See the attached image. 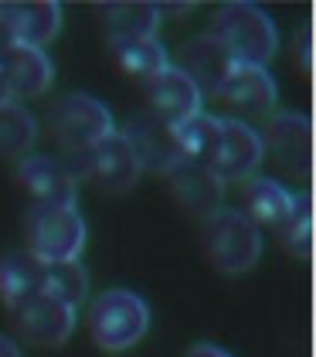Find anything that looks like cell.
Returning <instances> with one entry per match:
<instances>
[{
  "label": "cell",
  "instance_id": "obj_11",
  "mask_svg": "<svg viewBox=\"0 0 316 357\" xmlns=\"http://www.w3.org/2000/svg\"><path fill=\"white\" fill-rule=\"evenodd\" d=\"M17 184L34 194V204H75L79 197V177L61 157L27 153L17 164Z\"/></svg>",
  "mask_w": 316,
  "mask_h": 357
},
{
  "label": "cell",
  "instance_id": "obj_21",
  "mask_svg": "<svg viewBox=\"0 0 316 357\" xmlns=\"http://www.w3.org/2000/svg\"><path fill=\"white\" fill-rule=\"evenodd\" d=\"M112 55H116L119 68L126 75L140 79L143 85L153 82L160 72H167L174 65L160 38H143V41H130V45H112Z\"/></svg>",
  "mask_w": 316,
  "mask_h": 357
},
{
  "label": "cell",
  "instance_id": "obj_20",
  "mask_svg": "<svg viewBox=\"0 0 316 357\" xmlns=\"http://www.w3.org/2000/svg\"><path fill=\"white\" fill-rule=\"evenodd\" d=\"M103 21L109 31V45H130L143 38H157L160 10L157 3H105Z\"/></svg>",
  "mask_w": 316,
  "mask_h": 357
},
{
  "label": "cell",
  "instance_id": "obj_6",
  "mask_svg": "<svg viewBox=\"0 0 316 357\" xmlns=\"http://www.w3.org/2000/svg\"><path fill=\"white\" fill-rule=\"evenodd\" d=\"M65 160L72 164L79 184L89 181L103 194H126L130 188H136V181L143 174V164H140L136 150L130 146V139L123 133H112L96 150H89L82 157H65Z\"/></svg>",
  "mask_w": 316,
  "mask_h": 357
},
{
  "label": "cell",
  "instance_id": "obj_8",
  "mask_svg": "<svg viewBox=\"0 0 316 357\" xmlns=\"http://www.w3.org/2000/svg\"><path fill=\"white\" fill-rule=\"evenodd\" d=\"M265 160V143L262 133L252 123H241L235 116H221V130H218V146L211 157V170L232 184V181H248L255 177V170Z\"/></svg>",
  "mask_w": 316,
  "mask_h": 357
},
{
  "label": "cell",
  "instance_id": "obj_16",
  "mask_svg": "<svg viewBox=\"0 0 316 357\" xmlns=\"http://www.w3.org/2000/svg\"><path fill=\"white\" fill-rule=\"evenodd\" d=\"M177 68H181L187 79L201 89V96H218V92H221V85H225V79L232 75L235 61L225 55V48L218 45V38L208 31V34L190 38L184 48H181V61H177Z\"/></svg>",
  "mask_w": 316,
  "mask_h": 357
},
{
  "label": "cell",
  "instance_id": "obj_2",
  "mask_svg": "<svg viewBox=\"0 0 316 357\" xmlns=\"http://www.w3.org/2000/svg\"><path fill=\"white\" fill-rule=\"evenodd\" d=\"M27 252L45 266L79 262L89 228L79 204H31L24 218Z\"/></svg>",
  "mask_w": 316,
  "mask_h": 357
},
{
  "label": "cell",
  "instance_id": "obj_10",
  "mask_svg": "<svg viewBox=\"0 0 316 357\" xmlns=\"http://www.w3.org/2000/svg\"><path fill=\"white\" fill-rule=\"evenodd\" d=\"M262 143L296 177H310V170H313V123H310V116H303V112L269 116Z\"/></svg>",
  "mask_w": 316,
  "mask_h": 357
},
{
  "label": "cell",
  "instance_id": "obj_25",
  "mask_svg": "<svg viewBox=\"0 0 316 357\" xmlns=\"http://www.w3.org/2000/svg\"><path fill=\"white\" fill-rule=\"evenodd\" d=\"M0 357H21L17 340H14V337H7V333H0Z\"/></svg>",
  "mask_w": 316,
  "mask_h": 357
},
{
  "label": "cell",
  "instance_id": "obj_12",
  "mask_svg": "<svg viewBox=\"0 0 316 357\" xmlns=\"http://www.w3.org/2000/svg\"><path fill=\"white\" fill-rule=\"evenodd\" d=\"M146 99L153 106V116H160L163 123H170L174 130H181L184 123L197 119L204 112V96L201 89L187 79L177 65H170L167 72H160L153 82L143 85Z\"/></svg>",
  "mask_w": 316,
  "mask_h": 357
},
{
  "label": "cell",
  "instance_id": "obj_24",
  "mask_svg": "<svg viewBox=\"0 0 316 357\" xmlns=\"http://www.w3.org/2000/svg\"><path fill=\"white\" fill-rule=\"evenodd\" d=\"M187 357H232V354L225 347H218V344H194L187 351Z\"/></svg>",
  "mask_w": 316,
  "mask_h": 357
},
{
  "label": "cell",
  "instance_id": "obj_26",
  "mask_svg": "<svg viewBox=\"0 0 316 357\" xmlns=\"http://www.w3.org/2000/svg\"><path fill=\"white\" fill-rule=\"evenodd\" d=\"M10 102H17V99H14L10 85H7V79H3V72H0V109H3V106H10Z\"/></svg>",
  "mask_w": 316,
  "mask_h": 357
},
{
  "label": "cell",
  "instance_id": "obj_14",
  "mask_svg": "<svg viewBox=\"0 0 316 357\" xmlns=\"http://www.w3.org/2000/svg\"><path fill=\"white\" fill-rule=\"evenodd\" d=\"M218 96L228 102V109L238 112L235 119L245 123L248 116L255 119V116H269V112L276 109V102H279V85H276L269 68L235 65Z\"/></svg>",
  "mask_w": 316,
  "mask_h": 357
},
{
  "label": "cell",
  "instance_id": "obj_13",
  "mask_svg": "<svg viewBox=\"0 0 316 357\" xmlns=\"http://www.w3.org/2000/svg\"><path fill=\"white\" fill-rule=\"evenodd\" d=\"M0 31L10 45L45 52L61 31V3H0Z\"/></svg>",
  "mask_w": 316,
  "mask_h": 357
},
{
  "label": "cell",
  "instance_id": "obj_5",
  "mask_svg": "<svg viewBox=\"0 0 316 357\" xmlns=\"http://www.w3.org/2000/svg\"><path fill=\"white\" fill-rule=\"evenodd\" d=\"M52 133L61 143L65 157H82L89 150H96L103 139L116 133L112 112L105 102L85 92H72L61 96L52 109Z\"/></svg>",
  "mask_w": 316,
  "mask_h": 357
},
{
  "label": "cell",
  "instance_id": "obj_3",
  "mask_svg": "<svg viewBox=\"0 0 316 357\" xmlns=\"http://www.w3.org/2000/svg\"><path fill=\"white\" fill-rule=\"evenodd\" d=\"M146 330H150V306L133 289H105L89 306V333L109 354H123L136 347L146 337Z\"/></svg>",
  "mask_w": 316,
  "mask_h": 357
},
{
  "label": "cell",
  "instance_id": "obj_7",
  "mask_svg": "<svg viewBox=\"0 0 316 357\" xmlns=\"http://www.w3.org/2000/svg\"><path fill=\"white\" fill-rule=\"evenodd\" d=\"M10 317H14L17 333L34 347H61L75 333V324H79V310L52 296L48 289L14 303Z\"/></svg>",
  "mask_w": 316,
  "mask_h": 357
},
{
  "label": "cell",
  "instance_id": "obj_1",
  "mask_svg": "<svg viewBox=\"0 0 316 357\" xmlns=\"http://www.w3.org/2000/svg\"><path fill=\"white\" fill-rule=\"evenodd\" d=\"M211 34L235 65L269 68V61L279 52V28L255 3H225L214 14Z\"/></svg>",
  "mask_w": 316,
  "mask_h": 357
},
{
  "label": "cell",
  "instance_id": "obj_22",
  "mask_svg": "<svg viewBox=\"0 0 316 357\" xmlns=\"http://www.w3.org/2000/svg\"><path fill=\"white\" fill-rule=\"evenodd\" d=\"M38 143V119L34 112L21 106V102H10L0 109V157H10V160H24L27 153L34 150Z\"/></svg>",
  "mask_w": 316,
  "mask_h": 357
},
{
  "label": "cell",
  "instance_id": "obj_4",
  "mask_svg": "<svg viewBox=\"0 0 316 357\" xmlns=\"http://www.w3.org/2000/svg\"><path fill=\"white\" fill-rule=\"evenodd\" d=\"M208 259L228 275L252 273L262 259V228L241 208H221L208 218Z\"/></svg>",
  "mask_w": 316,
  "mask_h": 357
},
{
  "label": "cell",
  "instance_id": "obj_19",
  "mask_svg": "<svg viewBox=\"0 0 316 357\" xmlns=\"http://www.w3.org/2000/svg\"><path fill=\"white\" fill-rule=\"evenodd\" d=\"M45 279H48V266L38 262L27 248L0 255V296H3L7 306L41 293L45 289Z\"/></svg>",
  "mask_w": 316,
  "mask_h": 357
},
{
  "label": "cell",
  "instance_id": "obj_15",
  "mask_svg": "<svg viewBox=\"0 0 316 357\" xmlns=\"http://www.w3.org/2000/svg\"><path fill=\"white\" fill-rule=\"evenodd\" d=\"M123 137L130 139V146L136 150V157H140L143 170L153 167V170L163 174L167 167L177 164V160L184 157L181 139H177V130H174L170 123H163L160 116H153V112L136 116L130 126L123 130Z\"/></svg>",
  "mask_w": 316,
  "mask_h": 357
},
{
  "label": "cell",
  "instance_id": "obj_23",
  "mask_svg": "<svg viewBox=\"0 0 316 357\" xmlns=\"http://www.w3.org/2000/svg\"><path fill=\"white\" fill-rule=\"evenodd\" d=\"M45 289L58 296L61 303L75 306L89 300V273L82 262H65V266H48V279H45Z\"/></svg>",
  "mask_w": 316,
  "mask_h": 357
},
{
  "label": "cell",
  "instance_id": "obj_9",
  "mask_svg": "<svg viewBox=\"0 0 316 357\" xmlns=\"http://www.w3.org/2000/svg\"><path fill=\"white\" fill-rule=\"evenodd\" d=\"M163 181L170 194L184 204L190 215L208 221L214 211L225 208V181L211 170L208 164H197L190 157H181L177 164H170L163 170Z\"/></svg>",
  "mask_w": 316,
  "mask_h": 357
},
{
  "label": "cell",
  "instance_id": "obj_18",
  "mask_svg": "<svg viewBox=\"0 0 316 357\" xmlns=\"http://www.w3.org/2000/svg\"><path fill=\"white\" fill-rule=\"evenodd\" d=\"M299 194H292L276 177H248L245 181V215L255 225H269L286 231V225L296 218Z\"/></svg>",
  "mask_w": 316,
  "mask_h": 357
},
{
  "label": "cell",
  "instance_id": "obj_17",
  "mask_svg": "<svg viewBox=\"0 0 316 357\" xmlns=\"http://www.w3.org/2000/svg\"><path fill=\"white\" fill-rule=\"evenodd\" d=\"M0 72L10 85L14 99H34V96L48 92L54 82V65L48 52L24 48V45H7L0 52Z\"/></svg>",
  "mask_w": 316,
  "mask_h": 357
}]
</instances>
